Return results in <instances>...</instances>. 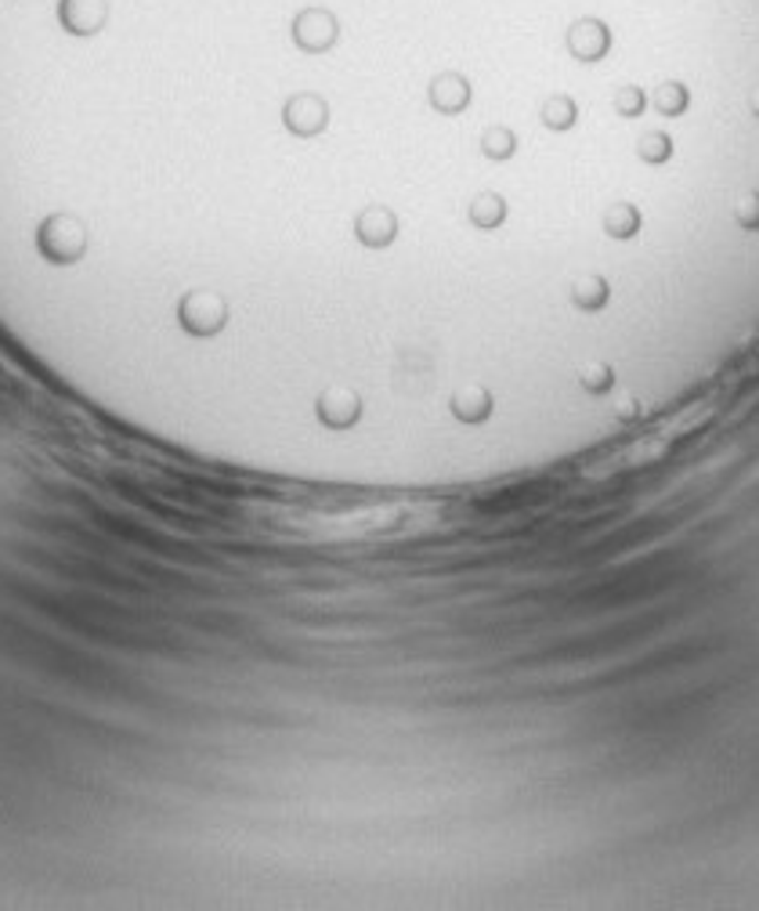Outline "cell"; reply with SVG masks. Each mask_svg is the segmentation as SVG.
<instances>
[{"label":"cell","instance_id":"obj_1","mask_svg":"<svg viewBox=\"0 0 759 911\" xmlns=\"http://www.w3.org/2000/svg\"><path fill=\"white\" fill-rule=\"evenodd\" d=\"M36 250L51 265H73L87 250V232L73 214H51L36 232Z\"/></svg>","mask_w":759,"mask_h":911},{"label":"cell","instance_id":"obj_2","mask_svg":"<svg viewBox=\"0 0 759 911\" xmlns=\"http://www.w3.org/2000/svg\"><path fill=\"white\" fill-rule=\"evenodd\" d=\"M290 33L300 51H308V55H325V51H333L340 41V19L330 8L311 4V8H300L293 15Z\"/></svg>","mask_w":759,"mask_h":911},{"label":"cell","instance_id":"obj_3","mask_svg":"<svg viewBox=\"0 0 759 911\" xmlns=\"http://www.w3.org/2000/svg\"><path fill=\"white\" fill-rule=\"evenodd\" d=\"M178 319L192 336H214V333L225 330L228 304H225V297H217L214 290H192V293L181 297Z\"/></svg>","mask_w":759,"mask_h":911},{"label":"cell","instance_id":"obj_4","mask_svg":"<svg viewBox=\"0 0 759 911\" xmlns=\"http://www.w3.org/2000/svg\"><path fill=\"white\" fill-rule=\"evenodd\" d=\"M565 44H568V51H571L575 62H605L614 41H611V30H608L605 19L582 15V19H575V22L568 25Z\"/></svg>","mask_w":759,"mask_h":911},{"label":"cell","instance_id":"obj_5","mask_svg":"<svg viewBox=\"0 0 759 911\" xmlns=\"http://www.w3.org/2000/svg\"><path fill=\"white\" fill-rule=\"evenodd\" d=\"M55 19L70 36H98L109 25V0H58Z\"/></svg>","mask_w":759,"mask_h":911},{"label":"cell","instance_id":"obj_6","mask_svg":"<svg viewBox=\"0 0 759 911\" xmlns=\"http://www.w3.org/2000/svg\"><path fill=\"white\" fill-rule=\"evenodd\" d=\"M282 124L293 130L297 138H316L330 124V106L316 90H300L282 106Z\"/></svg>","mask_w":759,"mask_h":911},{"label":"cell","instance_id":"obj_7","mask_svg":"<svg viewBox=\"0 0 759 911\" xmlns=\"http://www.w3.org/2000/svg\"><path fill=\"white\" fill-rule=\"evenodd\" d=\"M427 98H430V106H435L438 112L456 116V112H463L470 106V98H474V87H470V81H467L463 73H438L435 81H430V87H427Z\"/></svg>","mask_w":759,"mask_h":911},{"label":"cell","instance_id":"obj_8","mask_svg":"<svg viewBox=\"0 0 759 911\" xmlns=\"http://www.w3.org/2000/svg\"><path fill=\"white\" fill-rule=\"evenodd\" d=\"M355 236H359V243L373 246V250H384V246H391L398 236L395 211H387V206H380V203L365 206V211L355 217Z\"/></svg>","mask_w":759,"mask_h":911},{"label":"cell","instance_id":"obj_9","mask_svg":"<svg viewBox=\"0 0 759 911\" xmlns=\"http://www.w3.org/2000/svg\"><path fill=\"white\" fill-rule=\"evenodd\" d=\"M362 416V401L355 390H348V387H333V390H325V395L319 398V420L325 427H351Z\"/></svg>","mask_w":759,"mask_h":911},{"label":"cell","instance_id":"obj_10","mask_svg":"<svg viewBox=\"0 0 759 911\" xmlns=\"http://www.w3.org/2000/svg\"><path fill=\"white\" fill-rule=\"evenodd\" d=\"M651 101V109L665 116V120H676V116H684L687 106H691V90L687 84H680V81H665L654 87V95L648 98Z\"/></svg>","mask_w":759,"mask_h":911},{"label":"cell","instance_id":"obj_11","mask_svg":"<svg viewBox=\"0 0 759 911\" xmlns=\"http://www.w3.org/2000/svg\"><path fill=\"white\" fill-rule=\"evenodd\" d=\"M452 412L460 416L463 424H481L492 412V395L485 387H463L452 395Z\"/></svg>","mask_w":759,"mask_h":911},{"label":"cell","instance_id":"obj_12","mask_svg":"<svg viewBox=\"0 0 759 911\" xmlns=\"http://www.w3.org/2000/svg\"><path fill=\"white\" fill-rule=\"evenodd\" d=\"M640 225H644V217H640V211L633 203H611L608 211H605V232L611 239H633Z\"/></svg>","mask_w":759,"mask_h":911},{"label":"cell","instance_id":"obj_13","mask_svg":"<svg viewBox=\"0 0 759 911\" xmlns=\"http://www.w3.org/2000/svg\"><path fill=\"white\" fill-rule=\"evenodd\" d=\"M470 221H474V228H481V232L500 228L506 221V200L503 195H495V192L474 195V203H470Z\"/></svg>","mask_w":759,"mask_h":911},{"label":"cell","instance_id":"obj_14","mask_svg":"<svg viewBox=\"0 0 759 911\" xmlns=\"http://www.w3.org/2000/svg\"><path fill=\"white\" fill-rule=\"evenodd\" d=\"M571 301L575 308H582V311H600L608 301H611V286L605 276H586L571 286Z\"/></svg>","mask_w":759,"mask_h":911},{"label":"cell","instance_id":"obj_15","mask_svg":"<svg viewBox=\"0 0 759 911\" xmlns=\"http://www.w3.org/2000/svg\"><path fill=\"white\" fill-rule=\"evenodd\" d=\"M539 116H543V124H546L549 130H571L575 120H579V106H575L571 95H549V98L543 101Z\"/></svg>","mask_w":759,"mask_h":911},{"label":"cell","instance_id":"obj_16","mask_svg":"<svg viewBox=\"0 0 759 911\" xmlns=\"http://www.w3.org/2000/svg\"><path fill=\"white\" fill-rule=\"evenodd\" d=\"M637 156L644 163H670L673 160V138L665 135V130H648V135H640L637 141Z\"/></svg>","mask_w":759,"mask_h":911},{"label":"cell","instance_id":"obj_17","mask_svg":"<svg viewBox=\"0 0 759 911\" xmlns=\"http://www.w3.org/2000/svg\"><path fill=\"white\" fill-rule=\"evenodd\" d=\"M481 152L489 156V160H510V156L517 152V138L510 127H489L485 135H481Z\"/></svg>","mask_w":759,"mask_h":911},{"label":"cell","instance_id":"obj_18","mask_svg":"<svg viewBox=\"0 0 759 911\" xmlns=\"http://www.w3.org/2000/svg\"><path fill=\"white\" fill-rule=\"evenodd\" d=\"M614 112L626 116V120H637V116H644L648 112V90L637 87V84L619 87V95H614Z\"/></svg>","mask_w":759,"mask_h":911},{"label":"cell","instance_id":"obj_19","mask_svg":"<svg viewBox=\"0 0 759 911\" xmlns=\"http://www.w3.org/2000/svg\"><path fill=\"white\" fill-rule=\"evenodd\" d=\"M579 384L590 390V395H608V390L614 387V369L608 366V362H590V366L579 373Z\"/></svg>","mask_w":759,"mask_h":911},{"label":"cell","instance_id":"obj_20","mask_svg":"<svg viewBox=\"0 0 759 911\" xmlns=\"http://www.w3.org/2000/svg\"><path fill=\"white\" fill-rule=\"evenodd\" d=\"M735 221L749 232L759 228V192H745L741 200L735 203Z\"/></svg>","mask_w":759,"mask_h":911},{"label":"cell","instance_id":"obj_21","mask_svg":"<svg viewBox=\"0 0 759 911\" xmlns=\"http://www.w3.org/2000/svg\"><path fill=\"white\" fill-rule=\"evenodd\" d=\"M614 412H619V420H637V416H640V401H637L633 395H626L622 406L614 409Z\"/></svg>","mask_w":759,"mask_h":911},{"label":"cell","instance_id":"obj_22","mask_svg":"<svg viewBox=\"0 0 759 911\" xmlns=\"http://www.w3.org/2000/svg\"><path fill=\"white\" fill-rule=\"evenodd\" d=\"M749 106H752V112L759 116V87L752 90V98H749Z\"/></svg>","mask_w":759,"mask_h":911}]
</instances>
